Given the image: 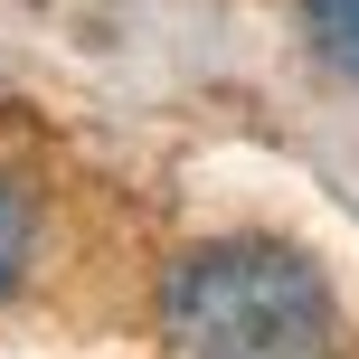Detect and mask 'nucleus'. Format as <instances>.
<instances>
[{
  "mask_svg": "<svg viewBox=\"0 0 359 359\" xmlns=\"http://www.w3.org/2000/svg\"><path fill=\"white\" fill-rule=\"evenodd\" d=\"M29 265H38V189L19 170H0V303H19Z\"/></svg>",
  "mask_w": 359,
  "mask_h": 359,
  "instance_id": "nucleus-2",
  "label": "nucleus"
},
{
  "mask_svg": "<svg viewBox=\"0 0 359 359\" xmlns=\"http://www.w3.org/2000/svg\"><path fill=\"white\" fill-rule=\"evenodd\" d=\"M293 19H303V48L322 57V76L359 86V0H293Z\"/></svg>",
  "mask_w": 359,
  "mask_h": 359,
  "instance_id": "nucleus-3",
  "label": "nucleus"
},
{
  "mask_svg": "<svg viewBox=\"0 0 359 359\" xmlns=\"http://www.w3.org/2000/svg\"><path fill=\"white\" fill-rule=\"evenodd\" d=\"M170 359H341V293L284 236H208L161 274Z\"/></svg>",
  "mask_w": 359,
  "mask_h": 359,
  "instance_id": "nucleus-1",
  "label": "nucleus"
}]
</instances>
